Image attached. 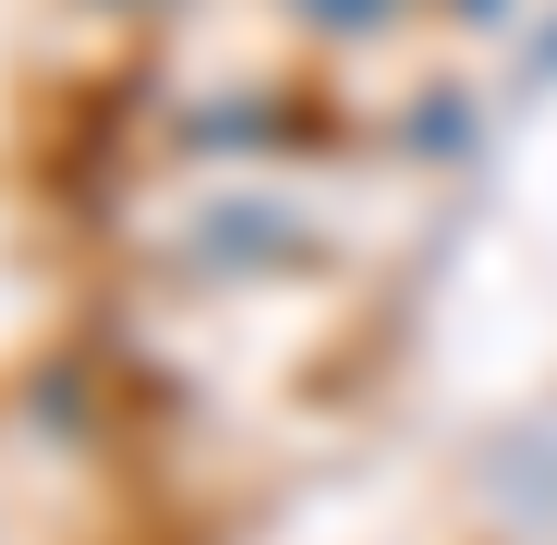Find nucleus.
Returning a JSON list of instances; mask_svg holds the SVG:
<instances>
[{"instance_id":"1","label":"nucleus","mask_w":557,"mask_h":545,"mask_svg":"<svg viewBox=\"0 0 557 545\" xmlns=\"http://www.w3.org/2000/svg\"><path fill=\"white\" fill-rule=\"evenodd\" d=\"M292 13H315V25H339V37H351V25H388L400 0H292Z\"/></svg>"},{"instance_id":"2","label":"nucleus","mask_w":557,"mask_h":545,"mask_svg":"<svg viewBox=\"0 0 557 545\" xmlns=\"http://www.w3.org/2000/svg\"><path fill=\"white\" fill-rule=\"evenodd\" d=\"M521 73H533V85H557V25L533 37V61H521Z\"/></svg>"}]
</instances>
